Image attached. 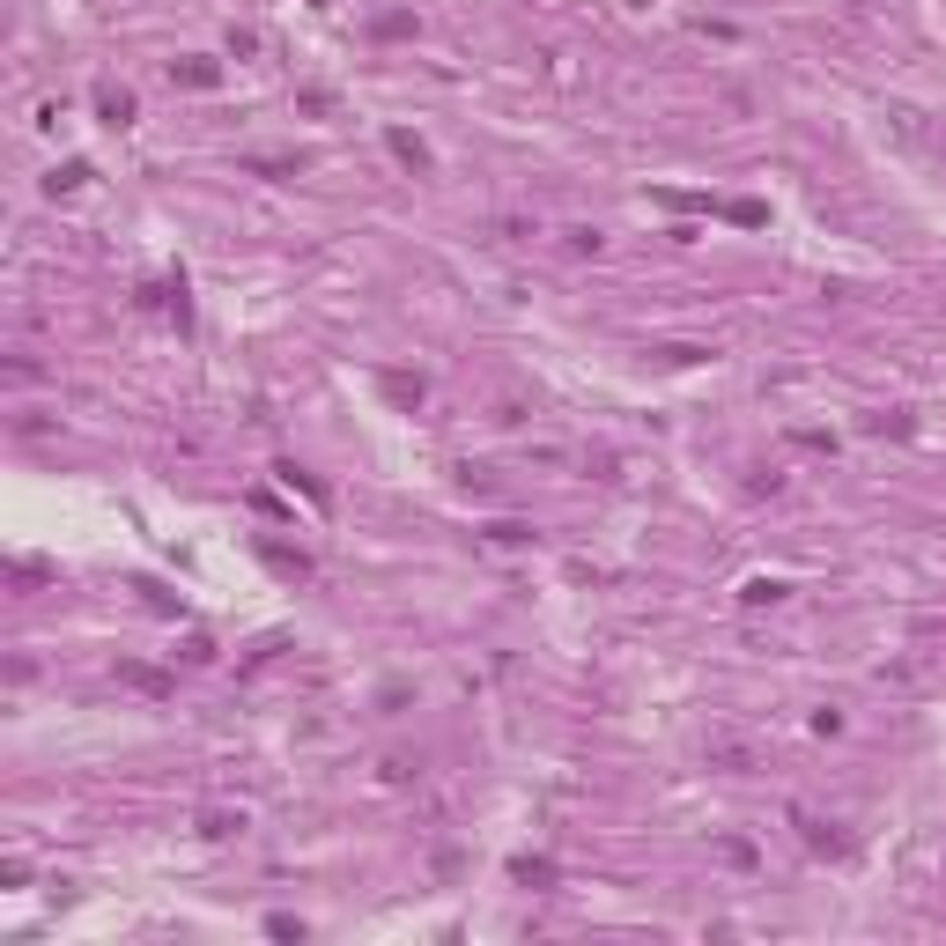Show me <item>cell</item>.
I'll use <instances>...</instances> for the list:
<instances>
[{
  "label": "cell",
  "mask_w": 946,
  "mask_h": 946,
  "mask_svg": "<svg viewBox=\"0 0 946 946\" xmlns=\"http://www.w3.org/2000/svg\"><path fill=\"white\" fill-rule=\"evenodd\" d=\"M651 355H658V363H703L710 348H688V340H666V348H651Z\"/></svg>",
  "instance_id": "cell-10"
},
{
  "label": "cell",
  "mask_w": 946,
  "mask_h": 946,
  "mask_svg": "<svg viewBox=\"0 0 946 946\" xmlns=\"http://www.w3.org/2000/svg\"><path fill=\"white\" fill-rule=\"evenodd\" d=\"M230 828H244L237 813H200V836H230Z\"/></svg>",
  "instance_id": "cell-12"
},
{
  "label": "cell",
  "mask_w": 946,
  "mask_h": 946,
  "mask_svg": "<svg viewBox=\"0 0 946 946\" xmlns=\"http://www.w3.org/2000/svg\"><path fill=\"white\" fill-rule=\"evenodd\" d=\"M385 148H392V156H400L407 170H429V148H422V141H414V134H407V126H392V134H385Z\"/></svg>",
  "instance_id": "cell-3"
},
{
  "label": "cell",
  "mask_w": 946,
  "mask_h": 946,
  "mask_svg": "<svg viewBox=\"0 0 946 946\" xmlns=\"http://www.w3.org/2000/svg\"><path fill=\"white\" fill-rule=\"evenodd\" d=\"M510 873H518L525 887H555V858H518Z\"/></svg>",
  "instance_id": "cell-6"
},
{
  "label": "cell",
  "mask_w": 946,
  "mask_h": 946,
  "mask_svg": "<svg viewBox=\"0 0 946 946\" xmlns=\"http://www.w3.org/2000/svg\"><path fill=\"white\" fill-rule=\"evenodd\" d=\"M939 880H946V850H939Z\"/></svg>",
  "instance_id": "cell-14"
},
{
  "label": "cell",
  "mask_w": 946,
  "mask_h": 946,
  "mask_svg": "<svg viewBox=\"0 0 946 946\" xmlns=\"http://www.w3.org/2000/svg\"><path fill=\"white\" fill-rule=\"evenodd\" d=\"M710 762H725V769H754V747H747V740H710Z\"/></svg>",
  "instance_id": "cell-5"
},
{
  "label": "cell",
  "mask_w": 946,
  "mask_h": 946,
  "mask_svg": "<svg viewBox=\"0 0 946 946\" xmlns=\"http://www.w3.org/2000/svg\"><path fill=\"white\" fill-rule=\"evenodd\" d=\"M740 599H747V607H769V599H784V584H777V577H754Z\"/></svg>",
  "instance_id": "cell-11"
},
{
  "label": "cell",
  "mask_w": 946,
  "mask_h": 946,
  "mask_svg": "<svg viewBox=\"0 0 946 946\" xmlns=\"http://www.w3.org/2000/svg\"><path fill=\"white\" fill-rule=\"evenodd\" d=\"M170 82H178V89H215V82H222V67L193 52V60H170Z\"/></svg>",
  "instance_id": "cell-1"
},
{
  "label": "cell",
  "mask_w": 946,
  "mask_h": 946,
  "mask_svg": "<svg viewBox=\"0 0 946 946\" xmlns=\"http://www.w3.org/2000/svg\"><path fill=\"white\" fill-rule=\"evenodd\" d=\"M791 444H806V451H836V437H828V429H791Z\"/></svg>",
  "instance_id": "cell-13"
},
{
  "label": "cell",
  "mask_w": 946,
  "mask_h": 946,
  "mask_svg": "<svg viewBox=\"0 0 946 946\" xmlns=\"http://www.w3.org/2000/svg\"><path fill=\"white\" fill-rule=\"evenodd\" d=\"M377 392L392 407H422V377H407V370H377Z\"/></svg>",
  "instance_id": "cell-2"
},
{
  "label": "cell",
  "mask_w": 946,
  "mask_h": 946,
  "mask_svg": "<svg viewBox=\"0 0 946 946\" xmlns=\"http://www.w3.org/2000/svg\"><path fill=\"white\" fill-rule=\"evenodd\" d=\"M259 555H267V562H274V570H281V577H311V562H304V555H289V547H274V540H267V547H259Z\"/></svg>",
  "instance_id": "cell-8"
},
{
  "label": "cell",
  "mask_w": 946,
  "mask_h": 946,
  "mask_svg": "<svg viewBox=\"0 0 946 946\" xmlns=\"http://www.w3.org/2000/svg\"><path fill=\"white\" fill-rule=\"evenodd\" d=\"M119 680H126V688H141V695H163V688H170L156 666H119Z\"/></svg>",
  "instance_id": "cell-7"
},
{
  "label": "cell",
  "mask_w": 946,
  "mask_h": 946,
  "mask_svg": "<svg viewBox=\"0 0 946 946\" xmlns=\"http://www.w3.org/2000/svg\"><path fill=\"white\" fill-rule=\"evenodd\" d=\"M97 111H104V126H134V97H126V89H104Z\"/></svg>",
  "instance_id": "cell-4"
},
{
  "label": "cell",
  "mask_w": 946,
  "mask_h": 946,
  "mask_svg": "<svg viewBox=\"0 0 946 946\" xmlns=\"http://www.w3.org/2000/svg\"><path fill=\"white\" fill-rule=\"evenodd\" d=\"M52 193H82V185H89V163H67V170H52Z\"/></svg>",
  "instance_id": "cell-9"
}]
</instances>
